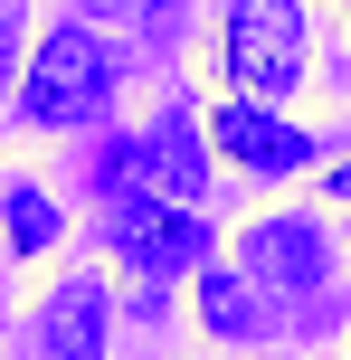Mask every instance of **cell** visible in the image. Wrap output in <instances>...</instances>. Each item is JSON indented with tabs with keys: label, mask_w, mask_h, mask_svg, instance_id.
Segmentation results:
<instances>
[{
	"label": "cell",
	"mask_w": 351,
	"mask_h": 360,
	"mask_svg": "<svg viewBox=\"0 0 351 360\" xmlns=\"http://www.w3.org/2000/svg\"><path fill=\"white\" fill-rule=\"evenodd\" d=\"M143 180L190 209V190H200V152H190L181 133H162V143H143V162H124V190H143Z\"/></svg>",
	"instance_id": "52a82bcc"
},
{
	"label": "cell",
	"mask_w": 351,
	"mask_h": 360,
	"mask_svg": "<svg viewBox=\"0 0 351 360\" xmlns=\"http://www.w3.org/2000/svg\"><path fill=\"white\" fill-rule=\"evenodd\" d=\"M333 190H342V199H351V162H342V171H333Z\"/></svg>",
	"instance_id": "8fae6325"
},
{
	"label": "cell",
	"mask_w": 351,
	"mask_h": 360,
	"mask_svg": "<svg viewBox=\"0 0 351 360\" xmlns=\"http://www.w3.org/2000/svg\"><path fill=\"white\" fill-rule=\"evenodd\" d=\"M114 256H124L133 275H190L209 256V228L200 209H181V199H152V190H114Z\"/></svg>",
	"instance_id": "3957f363"
},
{
	"label": "cell",
	"mask_w": 351,
	"mask_h": 360,
	"mask_svg": "<svg viewBox=\"0 0 351 360\" xmlns=\"http://www.w3.org/2000/svg\"><path fill=\"white\" fill-rule=\"evenodd\" d=\"M209 143H219L238 171H304L314 162V143H304L295 124H276L266 105H219L209 114Z\"/></svg>",
	"instance_id": "5b68a950"
},
{
	"label": "cell",
	"mask_w": 351,
	"mask_h": 360,
	"mask_svg": "<svg viewBox=\"0 0 351 360\" xmlns=\"http://www.w3.org/2000/svg\"><path fill=\"white\" fill-rule=\"evenodd\" d=\"M219 67H228V86H238V105L304 86V0H228Z\"/></svg>",
	"instance_id": "7a4b0ae2"
},
{
	"label": "cell",
	"mask_w": 351,
	"mask_h": 360,
	"mask_svg": "<svg viewBox=\"0 0 351 360\" xmlns=\"http://www.w3.org/2000/svg\"><path fill=\"white\" fill-rule=\"evenodd\" d=\"M105 323H114L105 285H95V275H76V285H57L38 342H48V360H105Z\"/></svg>",
	"instance_id": "8992f818"
},
{
	"label": "cell",
	"mask_w": 351,
	"mask_h": 360,
	"mask_svg": "<svg viewBox=\"0 0 351 360\" xmlns=\"http://www.w3.org/2000/svg\"><path fill=\"white\" fill-rule=\"evenodd\" d=\"M0 228H10L19 256H48L57 247V199L38 190V180H10V190H0Z\"/></svg>",
	"instance_id": "ba28073f"
},
{
	"label": "cell",
	"mask_w": 351,
	"mask_h": 360,
	"mask_svg": "<svg viewBox=\"0 0 351 360\" xmlns=\"http://www.w3.org/2000/svg\"><path fill=\"white\" fill-rule=\"evenodd\" d=\"M247 275L276 285V294H314L323 275H333L323 228H314V218H266V228H247Z\"/></svg>",
	"instance_id": "277c9868"
},
{
	"label": "cell",
	"mask_w": 351,
	"mask_h": 360,
	"mask_svg": "<svg viewBox=\"0 0 351 360\" xmlns=\"http://www.w3.org/2000/svg\"><path fill=\"white\" fill-rule=\"evenodd\" d=\"M0 86H10V10H0Z\"/></svg>",
	"instance_id": "30bf717a"
},
{
	"label": "cell",
	"mask_w": 351,
	"mask_h": 360,
	"mask_svg": "<svg viewBox=\"0 0 351 360\" xmlns=\"http://www.w3.org/2000/svg\"><path fill=\"white\" fill-rule=\"evenodd\" d=\"M105 10H124V0H105Z\"/></svg>",
	"instance_id": "7c38bea8"
},
{
	"label": "cell",
	"mask_w": 351,
	"mask_h": 360,
	"mask_svg": "<svg viewBox=\"0 0 351 360\" xmlns=\"http://www.w3.org/2000/svg\"><path fill=\"white\" fill-rule=\"evenodd\" d=\"M114 105V57H105V38L95 29H48L38 38V57H29V76H19V114H29L38 133H76V124H95V114Z\"/></svg>",
	"instance_id": "6da1fadb"
},
{
	"label": "cell",
	"mask_w": 351,
	"mask_h": 360,
	"mask_svg": "<svg viewBox=\"0 0 351 360\" xmlns=\"http://www.w3.org/2000/svg\"><path fill=\"white\" fill-rule=\"evenodd\" d=\"M200 304H209V332H219V342H257V294L238 285V275H200Z\"/></svg>",
	"instance_id": "9c48e42d"
}]
</instances>
